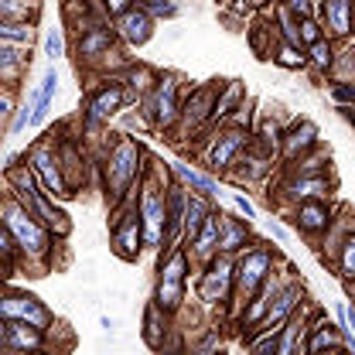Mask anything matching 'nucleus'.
Wrapping results in <instances>:
<instances>
[{
	"label": "nucleus",
	"instance_id": "2eb2a0df",
	"mask_svg": "<svg viewBox=\"0 0 355 355\" xmlns=\"http://www.w3.org/2000/svg\"><path fill=\"white\" fill-rule=\"evenodd\" d=\"M55 86H58V76H55V72H48V76H44L42 92H38V99H35V106H31V123H42L44 120L48 103H51V96H55Z\"/></svg>",
	"mask_w": 355,
	"mask_h": 355
},
{
	"label": "nucleus",
	"instance_id": "f3484780",
	"mask_svg": "<svg viewBox=\"0 0 355 355\" xmlns=\"http://www.w3.org/2000/svg\"><path fill=\"white\" fill-rule=\"evenodd\" d=\"M294 304H297V291L291 287V291H287V294H284V297L277 301V308L270 311V328H273V324H280V321H284V318H287V314L294 311Z\"/></svg>",
	"mask_w": 355,
	"mask_h": 355
},
{
	"label": "nucleus",
	"instance_id": "cd10ccee",
	"mask_svg": "<svg viewBox=\"0 0 355 355\" xmlns=\"http://www.w3.org/2000/svg\"><path fill=\"white\" fill-rule=\"evenodd\" d=\"M280 62H284V65H291V69H297V65H304V55H301L297 48L284 44V48H280Z\"/></svg>",
	"mask_w": 355,
	"mask_h": 355
},
{
	"label": "nucleus",
	"instance_id": "2f4dec72",
	"mask_svg": "<svg viewBox=\"0 0 355 355\" xmlns=\"http://www.w3.org/2000/svg\"><path fill=\"white\" fill-rule=\"evenodd\" d=\"M239 92H243V86H239V83H236V86L229 89V92H225V99H222L219 106H216V116H222V113H225V106H229V103H232V99H239Z\"/></svg>",
	"mask_w": 355,
	"mask_h": 355
},
{
	"label": "nucleus",
	"instance_id": "423d86ee",
	"mask_svg": "<svg viewBox=\"0 0 355 355\" xmlns=\"http://www.w3.org/2000/svg\"><path fill=\"white\" fill-rule=\"evenodd\" d=\"M229 280H232V263L229 260H216L212 270L205 273V280H202V297L205 301H219L222 294L229 291Z\"/></svg>",
	"mask_w": 355,
	"mask_h": 355
},
{
	"label": "nucleus",
	"instance_id": "393cba45",
	"mask_svg": "<svg viewBox=\"0 0 355 355\" xmlns=\"http://www.w3.org/2000/svg\"><path fill=\"white\" fill-rule=\"evenodd\" d=\"M0 31H3V38H7V42H21V44L31 42V28H21V24H10V21H7Z\"/></svg>",
	"mask_w": 355,
	"mask_h": 355
},
{
	"label": "nucleus",
	"instance_id": "aec40b11",
	"mask_svg": "<svg viewBox=\"0 0 355 355\" xmlns=\"http://www.w3.org/2000/svg\"><path fill=\"white\" fill-rule=\"evenodd\" d=\"M178 175L184 178L188 184H195L198 191H205V195H212V191H216V184H212V178L198 175V171H191V168H184V164H178Z\"/></svg>",
	"mask_w": 355,
	"mask_h": 355
},
{
	"label": "nucleus",
	"instance_id": "6ab92c4d",
	"mask_svg": "<svg viewBox=\"0 0 355 355\" xmlns=\"http://www.w3.org/2000/svg\"><path fill=\"white\" fill-rule=\"evenodd\" d=\"M219 229H222L219 216H209V219H205V229L198 232V250H202V253H209V250H212V243H216Z\"/></svg>",
	"mask_w": 355,
	"mask_h": 355
},
{
	"label": "nucleus",
	"instance_id": "dca6fc26",
	"mask_svg": "<svg viewBox=\"0 0 355 355\" xmlns=\"http://www.w3.org/2000/svg\"><path fill=\"white\" fill-rule=\"evenodd\" d=\"M243 144V133L239 130H232V133H225L219 144H216V150H212V164L216 168H225L229 161H232V154H236V147Z\"/></svg>",
	"mask_w": 355,
	"mask_h": 355
},
{
	"label": "nucleus",
	"instance_id": "4468645a",
	"mask_svg": "<svg viewBox=\"0 0 355 355\" xmlns=\"http://www.w3.org/2000/svg\"><path fill=\"white\" fill-rule=\"evenodd\" d=\"M205 219H209L205 202H202V198H188V205H184V229H188V236H191V239H198L202 222Z\"/></svg>",
	"mask_w": 355,
	"mask_h": 355
},
{
	"label": "nucleus",
	"instance_id": "9d476101",
	"mask_svg": "<svg viewBox=\"0 0 355 355\" xmlns=\"http://www.w3.org/2000/svg\"><path fill=\"white\" fill-rule=\"evenodd\" d=\"M120 31H123V38L133 44L147 42L150 38V21H147V14L144 10H127L123 17H120Z\"/></svg>",
	"mask_w": 355,
	"mask_h": 355
},
{
	"label": "nucleus",
	"instance_id": "a878e982",
	"mask_svg": "<svg viewBox=\"0 0 355 355\" xmlns=\"http://www.w3.org/2000/svg\"><path fill=\"white\" fill-rule=\"evenodd\" d=\"M324 345H338V338H335V331H331L328 324H324V328H321V331L311 338L308 349H311V352H318V349H324Z\"/></svg>",
	"mask_w": 355,
	"mask_h": 355
},
{
	"label": "nucleus",
	"instance_id": "e433bc0d",
	"mask_svg": "<svg viewBox=\"0 0 355 355\" xmlns=\"http://www.w3.org/2000/svg\"><path fill=\"white\" fill-rule=\"evenodd\" d=\"M291 7H294L297 14H308V10H311V3H308V0H291Z\"/></svg>",
	"mask_w": 355,
	"mask_h": 355
},
{
	"label": "nucleus",
	"instance_id": "7ed1b4c3",
	"mask_svg": "<svg viewBox=\"0 0 355 355\" xmlns=\"http://www.w3.org/2000/svg\"><path fill=\"white\" fill-rule=\"evenodd\" d=\"M7 229L17 236V243L24 246V253H28V250H31V253H44V243H48V239H44V232L28 219V216H21L17 209H10V212H7Z\"/></svg>",
	"mask_w": 355,
	"mask_h": 355
},
{
	"label": "nucleus",
	"instance_id": "f8f14e48",
	"mask_svg": "<svg viewBox=\"0 0 355 355\" xmlns=\"http://www.w3.org/2000/svg\"><path fill=\"white\" fill-rule=\"evenodd\" d=\"M116 106H120V89H103V92L92 99V106H89V123H99V120L110 116Z\"/></svg>",
	"mask_w": 355,
	"mask_h": 355
},
{
	"label": "nucleus",
	"instance_id": "412c9836",
	"mask_svg": "<svg viewBox=\"0 0 355 355\" xmlns=\"http://www.w3.org/2000/svg\"><path fill=\"white\" fill-rule=\"evenodd\" d=\"M324 222H328V212H324L321 205H304V209H301V225H304V229H321Z\"/></svg>",
	"mask_w": 355,
	"mask_h": 355
},
{
	"label": "nucleus",
	"instance_id": "b1692460",
	"mask_svg": "<svg viewBox=\"0 0 355 355\" xmlns=\"http://www.w3.org/2000/svg\"><path fill=\"white\" fill-rule=\"evenodd\" d=\"M99 48H110V31H92V35L83 38V44H79L83 55H96Z\"/></svg>",
	"mask_w": 355,
	"mask_h": 355
},
{
	"label": "nucleus",
	"instance_id": "f257e3e1",
	"mask_svg": "<svg viewBox=\"0 0 355 355\" xmlns=\"http://www.w3.org/2000/svg\"><path fill=\"white\" fill-rule=\"evenodd\" d=\"M133 175H137V147L130 140H120L116 150L110 154V164H106V184L113 188V195H120L130 184Z\"/></svg>",
	"mask_w": 355,
	"mask_h": 355
},
{
	"label": "nucleus",
	"instance_id": "f03ea898",
	"mask_svg": "<svg viewBox=\"0 0 355 355\" xmlns=\"http://www.w3.org/2000/svg\"><path fill=\"white\" fill-rule=\"evenodd\" d=\"M181 284H184V253H175L168 260V266L161 270V284H157V304L161 308L181 304Z\"/></svg>",
	"mask_w": 355,
	"mask_h": 355
},
{
	"label": "nucleus",
	"instance_id": "f704fd0d",
	"mask_svg": "<svg viewBox=\"0 0 355 355\" xmlns=\"http://www.w3.org/2000/svg\"><path fill=\"white\" fill-rule=\"evenodd\" d=\"M301 35H304V42H318V24H314V21H304V24H301Z\"/></svg>",
	"mask_w": 355,
	"mask_h": 355
},
{
	"label": "nucleus",
	"instance_id": "4be33fe9",
	"mask_svg": "<svg viewBox=\"0 0 355 355\" xmlns=\"http://www.w3.org/2000/svg\"><path fill=\"white\" fill-rule=\"evenodd\" d=\"M222 229H225V236H222V250H236V246L246 239V229L236 225V222H222Z\"/></svg>",
	"mask_w": 355,
	"mask_h": 355
},
{
	"label": "nucleus",
	"instance_id": "39448f33",
	"mask_svg": "<svg viewBox=\"0 0 355 355\" xmlns=\"http://www.w3.org/2000/svg\"><path fill=\"white\" fill-rule=\"evenodd\" d=\"M140 219H144V236L150 246H157L161 239V225H164V205L154 191H144V209H140Z\"/></svg>",
	"mask_w": 355,
	"mask_h": 355
},
{
	"label": "nucleus",
	"instance_id": "6e6552de",
	"mask_svg": "<svg viewBox=\"0 0 355 355\" xmlns=\"http://www.w3.org/2000/svg\"><path fill=\"white\" fill-rule=\"evenodd\" d=\"M266 266H270V257L266 253H250L243 266H239V287H243V294H250L260 280H263Z\"/></svg>",
	"mask_w": 355,
	"mask_h": 355
},
{
	"label": "nucleus",
	"instance_id": "72a5a7b5",
	"mask_svg": "<svg viewBox=\"0 0 355 355\" xmlns=\"http://www.w3.org/2000/svg\"><path fill=\"white\" fill-rule=\"evenodd\" d=\"M48 55H51V58H58V55H62V38H58V35H55V31H51V35H48Z\"/></svg>",
	"mask_w": 355,
	"mask_h": 355
},
{
	"label": "nucleus",
	"instance_id": "1a4fd4ad",
	"mask_svg": "<svg viewBox=\"0 0 355 355\" xmlns=\"http://www.w3.org/2000/svg\"><path fill=\"white\" fill-rule=\"evenodd\" d=\"M3 345L7 349H35L38 345V331H28V324H21V318H7Z\"/></svg>",
	"mask_w": 355,
	"mask_h": 355
},
{
	"label": "nucleus",
	"instance_id": "473e14b6",
	"mask_svg": "<svg viewBox=\"0 0 355 355\" xmlns=\"http://www.w3.org/2000/svg\"><path fill=\"white\" fill-rule=\"evenodd\" d=\"M147 328H150V331H147V338H150V342L157 345V308L147 311Z\"/></svg>",
	"mask_w": 355,
	"mask_h": 355
},
{
	"label": "nucleus",
	"instance_id": "c9c22d12",
	"mask_svg": "<svg viewBox=\"0 0 355 355\" xmlns=\"http://www.w3.org/2000/svg\"><path fill=\"white\" fill-rule=\"evenodd\" d=\"M150 10H154V14H175V7H171V3H161V0H154Z\"/></svg>",
	"mask_w": 355,
	"mask_h": 355
},
{
	"label": "nucleus",
	"instance_id": "5701e85b",
	"mask_svg": "<svg viewBox=\"0 0 355 355\" xmlns=\"http://www.w3.org/2000/svg\"><path fill=\"white\" fill-rule=\"evenodd\" d=\"M311 140H314V127H311V123H304V127H297V130H294V137L287 140V154H297L301 147H308Z\"/></svg>",
	"mask_w": 355,
	"mask_h": 355
},
{
	"label": "nucleus",
	"instance_id": "c756f323",
	"mask_svg": "<svg viewBox=\"0 0 355 355\" xmlns=\"http://www.w3.org/2000/svg\"><path fill=\"white\" fill-rule=\"evenodd\" d=\"M342 270H345L349 277H355V236L345 243V253H342Z\"/></svg>",
	"mask_w": 355,
	"mask_h": 355
},
{
	"label": "nucleus",
	"instance_id": "4c0bfd02",
	"mask_svg": "<svg viewBox=\"0 0 355 355\" xmlns=\"http://www.w3.org/2000/svg\"><path fill=\"white\" fill-rule=\"evenodd\" d=\"M106 7H110V10H113V14H120V10H123V7H127V0H106Z\"/></svg>",
	"mask_w": 355,
	"mask_h": 355
},
{
	"label": "nucleus",
	"instance_id": "ddd939ff",
	"mask_svg": "<svg viewBox=\"0 0 355 355\" xmlns=\"http://www.w3.org/2000/svg\"><path fill=\"white\" fill-rule=\"evenodd\" d=\"M31 164H35V171L44 178V184L58 195L62 191V175H58V168H55V161L44 154V150H35V157H31Z\"/></svg>",
	"mask_w": 355,
	"mask_h": 355
},
{
	"label": "nucleus",
	"instance_id": "9b49d317",
	"mask_svg": "<svg viewBox=\"0 0 355 355\" xmlns=\"http://www.w3.org/2000/svg\"><path fill=\"white\" fill-rule=\"evenodd\" d=\"M154 120L157 123H171L175 120V79H164L157 96H154Z\"/></svg>",
	"mask_w": 355,
	"mask_h": 355
},
{
	"label": "nucleus",
	"instance_id": "58836bf2",
	"mask_svg": "<svg viewBox=\"0 0 355 355\" xmlns=\"http://www.w3.org/2000/svg\"><path fill=\"white\" fill-rule=\"evenodd\" d=\"M236 205H239V209H243V212H246V216H253V205H250V202H246V198H236Z\"/></svg>",
	"mask_w": 355,
	"mask_h": 355
},
{
	"label": "nucleus",
	"instance_id": "c85d7f7f",
	"mask_svg": "<svg viewBox=\"0 0 355 355\" xmlns=\"http://www.w3.org/2000/svg\"><path fill=\"white\" fill-rule=\"evenodd\" d=\"M297 328H301V318H291V324H287V335H284V342L277 345L280 352H291V349H294V335H297Z\"/></svg>",
	"mask_w": 355,
	"mask_h": 355
},
{
	"label": "nucleus",
	"instance_id": "20e7f679",
	"mask_svg": "<svg viewBox=\"0 0 355 355\" xmlns=\"http://www.w3.org/2000/svg\"><path fill=\"white\" fill-rule=\"evenodd\" d=\"M3 318H21V321H31L35 328H44L48 324V311L35 301V297H24V294H10V297H3Z\"/></svg>",
	"mask_w": 355,
	"mask_h": 355
},
{
	"label": "nucleus",
	"instance_id": "a211bd4d",
	"mask_svg": "<svg viewBox=\"0 0 355 355\" xmlns=\"http://www.w3.org/2000/svg\"><path fill=\"white\" fill-rule=\"evenodd\" d=\"M137 229H140L137 216H130V219H127V225L120 229V246H123V257H133V253H137Z\"/></svg>",
	"mask_w": 355,
	"mask_h": 355
},
{
	"label": "nucleus",
	"instance_id": "7c9ffc66",
	"mask_svg": "<svg viewBox=\"0 0 355 355\" xmlns=\"http://www.w3.org/2000/svg\"><path fill=\"white\" fill-rule=\"evenodd\" d=\"M311 51H314V62H318L321 69H324V65H331V48H328L324 42H314V48H311Z\"/></svg>",
	"mask_w": 355,
	"mask_h": 355
},
{
	"label": "nucleus",
	"instance_id": "0eeeda50",
	"mask_svg": "<svg viewBox=\"0 0 355 355\" xmlns=\"http://www.w3.org/2000/svg\"><path fill=\"white\" fill-rule=\"evenodd\" d=\"M321 14H324V24L335 35H345L352 28V0H324L321 3Z\"/></svg>",
	"mask_w": 355,
	"mask_h": 355
},
{
	"label": "nucleus",
	"instance_id": "bb28decb",
	"mask_svg": "<svg viewBox=\"0 0 355 355\" xmlns=\"http://www.w3.org/2000/svg\"><path fill=\"white\" fill-rule=\"evenodd\" d=\"M321 191H328V184L318 178V181H297L294 184V195H321Z\"/></svg>",
	"mask_w": 355,
	"mask_h": 355
}]
</instances>
